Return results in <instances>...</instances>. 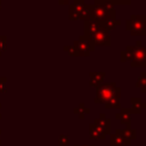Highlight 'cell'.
Masks as SVG:
<instances>
[{
  "label": "cell",
  "instance_id": "cell-1",
  "mask_svg": "<svg viewBox=\"0 0 146 146\" xmlns=\"http://www.w3.org/2000/svg\"><path fill=\"white\" fill-rule=\"evenodd\" d=\"M110 18H116V11L114 5L106 0H95L92 3L91 19L104 22Z\"/></svg>",
  "mask_w": 146,
  "mask_h": 146
},
{
  "label": "cell",
  "instance_id": "cell-2",
  "mask_svg": "<svg viewBox=\"0 0 146 146\" xmlns=\"http://www.w3.org/2000/svg\"><path fill=\"white\" fill-rule=\"evenodd\" d=\"M113 97H121V88L116 86L115 82L103 83L98 88H96V96L94 98L95 104L106 103Z\"/></svg>",
  "mask_w": 146,
  "mask_h": 146
},
{
  "label": "cell",
  "instance_id": "cell-3",
  "mask_svg": "<svg viewBox=\"0 0 146 146\" xmlns=\"http://www.w3.org/2000/svg\"><path fill=\"white\" fill-rule=\"evenodd\" d=\"M125 30L131 35H146V15H130L125 21Z\"/></svg>",
  "mask_w": 146,
  "mask_h": 146
},
{
  "label": "cell",
  "instance_id": "cell-4",
  "mask_svg": "<svg viewBox=\"0 0 146 146\" xmlns=\"http://www.w3.org/2000/svg\"><path fill=\"white\" fill-rule=\"evenodd\" d=\"M125 48L132 55L131 67H146V47L143 46L141 40H137L136 46H127Z\"/></svg>",
  "mask_w": 146,
  "mask_h": 146
},
{
  "label": "cell",
  "instance_id": "cell-5",
  "mask_svg": "<svg viewBox=\"0 0 146 146\" xmlns=\"http://www.w3.org/2000/svg\"><path fill=\"white\" fill-rule=\"evenodd\" d=\"M73 46H74V48H75L76 51H78V56H80V57H82V56H83V57L90 56V52L94 51L95 48H96V47L90 42V40H89L87 36H84L83 34L80 35V36L74 41Z\"/></svg>",
  "mask_w": 146,
  "mask_h": 146
},
{
  "label": "cell",
  "instance_id": "cell-6",
  "mask_svg": "<svg viewBox=\"0 0 146 146\" xmlns=\"http://www.w3.org/2000/svg\"><path fill=\"white\" fill-rule=\"evenodd\" d=\"M90 42L96 47V46H102V47H110L111 46V35L110 32L106 31L104 27L98 30L96 33H94L90 38H88Z\"/></svg>",
  "mask_w": 146,
  "mask_h": 146
},
{
  "label": "cell",
  "instance_id": "cell-7",
  "mask_svg": "<svg viewBox=\"0 0 146 146\" xmlns=\"http://www.w3.org/2000/svg\"><path fill=\"white\" fill-rule=\"evenodd\" d=\"M131 114H137V112L130 107V108H123L121 107L119 113L115 114V119L120 121L121 124H124L125 128H131Z\"/></svg>",
  "mask_w": 146,
  "mask_h": 146
},
{
  "label": "cell",
  "instance_id": "cell-8",
  "mask_svg": "<svg viewBox=\"0 0 146 146\" xmlns=\"http://www.w3.org/2000/svg\"><path fill=\"white\" fill-rule=\"evenodd\" d=\"M102 27H103L102 22H98L95 19H89L83 23V35L87 38H90L94 33H96Z\"/></svg>",
  "mask_w": 146,
  "mask_h": 146
},
{
  "label": "cell",
  "instance_id": "cell-9",
  "mask_svg": "<svg viewBox=\"0 0 146 146\" xmlns=\"http://www.w3.org/2000/svg\"><path fill=\"white\" fill-rule=\"evenodd\" d=\"M84 5H86L84 0H73V2L68 5V18L71 21H76Z\"/></svg>",
  "mask_w": 146,
  "mask_h": 146
},
{
  "label": "cell",
  "instance_id": "cell-10",
  "mask_svg": "<svg viewBox=\"0 0 146 146\" xmlns=\"http://www.w3.org/2000/svg\"><path fill=\"white\" fill-rule=\"evenodd\" d=\"M94 124H96L97 127L103 129V131L105 132L106 136L111 135V120L104 113H100L99 116L94 120Z\"/></svg>",
  "mask_w": 146,
  "mask_h": 146
},
{
  "label": "cell",
  "instance_id": "cell-11",
  "mask_svg": "<svg viewBox=\"0 0 146 146\" xmlns=\"http://www.w3.org/2000/svg\"><path fill=\"white\" fill-rule=\"evenodd\" d=\"M106 76V72H90L89 73V86L98 88L104 83V79Z\"/></svg>",
  "mask_w": 146,
  "mask_h": 146
},
{
  "label": "cell",
  "instance_id": "cell-12",
  "mask_svg": "<svg viewBox=\"0 0 146 146\" xmlns=\"http://www.w3.org/2000/svg\"><path fill=\"white\" fill-rule=\"evenodd\" d=\"M89 138L92 140H104L106 138V135L103 131V129H100L94 123H90L89 124Z\"/></svg>",
  "mask_w": 146,
  "mask_h": 146
},
{
  "label": "cell",
  "instance_id": "cell-13",
  "mask_svg": "<svg viewBox=\"0 0 146 146\" xmlns=\"http://www.w3.org/2000/svg\"><path fill=\"white\" fill-rule=\"evenodd\" d=\"M116 135H120L124 140L131 143V140H135L137 138V130L132 129V128H124V129H115Z\"/></svg>",
  "mask_w": 146,
  "mask_h": 146
},
{
  "label": "cell",
  "instance_id": "cell-14",
  "mask_svg": "<svg viewBox=\"0 0 146 146\" xmlns=\"http://www.w3.org/2000/svg\"><path fill=\"white\" fill-rule=\"evenodd\" d=\"M91 13H92V5H88L86 3L84 7L82 8V10L80 11L79 16H78V19L80 21H83V22H87L89 19H91Z\"/></svg>",
  "mask_w": 146,
  "mask_h": 146
},
{
  "label": "cell",
  "instance_id": "cell-15",
  "mask_svg": "<svg viewBox=\"0 0 146 146\" xmlns=\"http://www.w3.org/2000/svg\"><path fill=\"white\" fill-rule=\"evenodd\" d=\"M110 138H111L110 146H129L131 144V143L124 140L120 135H116V133H111Z\"/></svg>",
  "mask_w": 146,
  "mask_h": 146
},
{
  "label": "cell",
  "instance_id": "cell-16",
  "mask_svg": "<svg viewBox=\"0 0 146 146\" xmlns=\"http://www.w3.org/2000/svg\"><path fill=\"white\" fill-rule=\"evenodd\" d=\"M120 24H121V21L117 19V18H110V19H106V21L102 22L103 27H104L106 31H108V32H110L111 30H114V29H116L117 26H120Z\"/></svg>",
  "mask_w": 146,
  "mask_h": 146
},
{
  "label": "cell",
  "instance_id": "cell-17",
  "mask_svg": "<svg viewBox=\"0 0 146 146\" xmlns=\"http://www.w3.org/2000/svg\"><path fill=\"white\" fill-rule=\"evenodd\" d=\"M73 111H74V113H75V114H78V115H79V119H81V120H83V119H84V115H86V114H89V113H90V108L86 107L84 103H80V104H79V106H78V107H75Z\"/></svg>",
  "mask_w": 146,
  "mask_h": 146
},
{
  "label": "cell",
  "instance_id": "cell-18",
  "mask_svg": "<svg viewBox=\"0 0 146 146\" xmlns=\"http://www.w3.org/2000/svg\"><path fill=\"white\" fill-rule=\"evenodd\" d=\"M132 108L137 112V114H140L143 111V99L140 97H131L130 98Z\"/></svg>",
  "mask_w": 146,
  "mask_h": 146
},
{
  "label": "cell",
  "instance_id": "cell-19",
  "mask_svg": "<svg viewBox=\"0 0 146 146\" xmlns=\"http://www.w3.org/2000/svg\"><path fill=\"white\" fill-rule=\"evenodd\" d=\"M136 87L140 89L143 94H146V72H141L139 78L137 79Z\"/></svg>",
  "mask_w": 146,
  "mask_h": 146
},
{
  "label": "cell",
  "instance_id": "cell-20",
  "mask_svg": "<svg viewBox=\"0 0 146 146\" xmlns=\"http://www.w3.org/2000/svg\"><path fill=\"white\" fill-rule=\"evenodd\" d=\"M105 107L106 108H121V103H120V98L119 97H113L110 100H107L105 103Z\"/></svg>",
  "mask_w": 146,
  "mask_h": 146
},
{
  "label": "cell",
  "instance_id": "cell-21",
  "mask_svg": "<svg viewBox=\"0 0 146 146\" xmlns=\"http://www.w3.org/2000/svg\"><path fill=\"white\" fill-rule=\"evenodd\" d=\"M132 59V55L131 52L125 48L124 50H121L120 51V62L121 63H125V62H131Z\"/></svg>",
  "mask_w": 146,
  "mask_h": 146
},
{
  "label": "cell",
  "instance_id": "cell-22",
  "mask_svg": "<svg viewBox=\"0 0 146 146\" xmlns=\"http://www.w3.org/2000/svg\"><path fill=\"white\" fill-rule=\"evenodd\" d=\"M58 146H70V138L67 135L62 133L58 139Z\"/></svg>",
  "mask_w": 146,
  "mask_h": 146
},
{
  "label": "cell",
  "instance_id": "cell-23",
  "mask_svg": "<svg viewBox=\"0 0 146 146\" xmlns=\"http://www.w3.org/2000/svg\"><path fill=\"white\" fill-rule=\"evenodd\" d=\"M63 50L64 51H66L70 56H72V57H78V51H76V49L74 48V46H64L63 47Z\"/></svg>",
  "mask_w": 146,
  "mask_h": 146
},
{
  "label": "cell",
  "instance_id": "cell-24",
  "mask_svg": "<svg viewBox=\"0 0 146 146\" xmlns=\"http://www.w3.org/2000/svg\"><path fill=\"white\" fill-rule=\"evenodd\" d=\"M7 50V36L0 35V56Z\"/></svg>",
  "mask_w": 146,
  "mask_h": 146
},
{
  "label": "cell",
  "instance_id": "cell-25",
  "mask_svg": "<svg viewBox=\"0 0 146 146\" xmlns=\"http://www.w3.org/2000/svg\"><path fill=\"white\" fill-rule=\"evenodd\" d=\"M6 91H7V78L0 76V92H6Z\"/></svg>",
  "mask_w": 146,
  "mask_h": 146
},
{
  "label": "cell",
  "instance_id": "cell-26",
  "mask_svg": "<svg viewBox=\"0 0 146 146\" xmlns=\"http://www.w3.org/2000/svg\"><path fill=\"white\" fill-rule=\"evenodd\" d=\"M131 0H114L113 5H130Z\"/></svg>",
  "mask_w": 146,
  "mask_h": 146
},
{
  "label": "cell",
  "instance_id": "cell-27",
  "mask_svg": "<svg viewBox=\"0 0 146 146\" xmlns=\"http://www.w3.org/2000/svg\"><path fill=\"white\" fill-rule=\"evenodd\" d=\"M70 1L71 0H58V3L59 5H70Z\"/></svg>",
  "mask_w": 146,
  "mask_h": 146
},
{
  "label": "cell",
  "instance_id": "cell-28",
  "mask_svg": "<svg viewBox=\"0 0 146 146\" xmlns=\"http://www.w3.org/2000/svg\"><path fill=\"white\" fill-rule=\"evenodd\" d=\"M73 146H95L94 144H91V145H79V144H74Z\"/></svg>",
  "mask_w": 146,
  "mask_h": 146
},
{
  "label": "cell",
  "instance_id": "cell-29",
  "mask_svg": "<svg viewBox=\"0 0 146 146\" xmlns=\"http://www.w3.org/2000/svg\"><path fill=\"white\" fill-rule=\"evenodd\" d=\"M146 108V103H143V110Z\"/></svg>",
  "mask_w": 146,
  "mask_h": 146
},
{
  "label": "cell",
  "instance_id": "cell-30",
  "mask_svg": "<svg viewBox=\"0 0 146 146\" xmlns=\"http://www.w3.org/2000/svg\"><path fill=\"white\" fill-rule=\"evenodd\" d=\"M106 1H108V2H111L112 5H113V2H114V0H106Z\"/></svg>",
  "mask_w": 146,
  "mask_h": 146
},
{
  "label": "cell",
  "instance_id": "cell-31",
  "mask_svg": "<svg viewBox=\"0 0 146 146\" xmlns=\"http://www.w3.org/2000/svg\"><path fill=\"white\" fill-rule=\"evenodd\" d=\"M1 7H2V0H0V9H1Z\"/></svg>",
  "mask_w": 146,
  "mask_h": 146
}]
</instances>
